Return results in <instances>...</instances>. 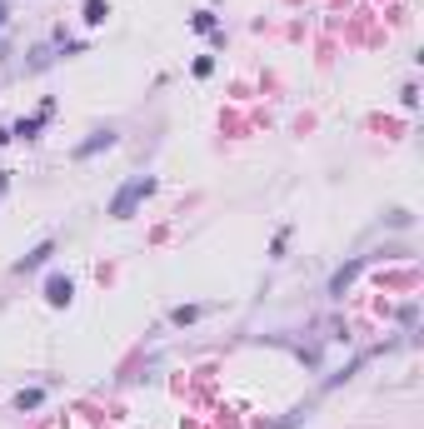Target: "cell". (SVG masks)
<instances>
[{
    "label": "cell",
    "mask_w": 424,
    "mask_h": 429,
    "mask_svg": "<svg viewBox=\"0 0 424 429\" xmlns=\"http://www.w3.org/2000/svg\"><path fill=\"white\" fill-rule=\"evenodd\" d=\"M145 195H155V180H150V175H130V180L110 195V220H130L135 205H140Z\"/></svg>",
    "instance_id": "cell-1"
},
{
    "label": "cell",
    "mask_w": 424,
    "mask_h": 429,
    "mask_svg": "<svg viewBox=\"0 0 424 429\" xmlns=\"http://www.w3.org/2000/svg\"><path fill=\"white\" fill-rule=\"evenodd\" d=\"M115 140H120V135H115L110 125H100V130H90V135H85L70 155H75V160H90V155H100V150H115Z\"/></svg>",
    "instance_id": "cell-2"
},
{
    "label": "cell",
    "mask_w": 424,
    "mask_h": 429,
    "mask_svg": "<svg viewBox=\"0 0 424 429\" xmlns=\"http://www.w3.org/2000/svg\"><path fill=\"white\" fill-rule=\"evenodd\" d=\"M70 300H75V280H70V275H60V270H55V275H50V280H45V305H50V310H65V305H70Z\"/></svg>",
    "instance_id": "cell-3"
},
{
    "label": "cell",
    "mask_w": 424,
    "mask_h": 429,
    "mask_svg": "<svg viewBox=\"0 0 424 429\" xmlns=\"http://www.w3.org/2000/svg\"><path fill=\"white\" fill-rule=\"evenodd\" d=\"M50 255H55V240H40V245H36L31 255H21V260H16V270H21V275H31V270L50 265Z\"/></svg>",
    "instance_id": "cell-4"
},
{
    "label": "cell",
    "mask_w": 424,
    "mask_h": 429,
    "mask_svg": "<svg viewBox=\"0 0 424 429\" xmlns=\"http://www.w3.org/2000/svg\"><path fill=\"white\" fill-rule=\"evenodd\" d=\"M40 130H45V120H40V115H26V120L11 125V140H36Z\"/></svg>",
    "instance_id": "cell-5"
},
{
    "label": "cell",
    "mask_w": 424,
    "mask_h": 429,
    "mask_svg": "<svg viewBox=\"0 0 424 429\" xmlns=\"http://www.w3.org/2000/svg\"><path fill=\"white\" fill-rule=\"evenodd\" d=\"M359 270H364V260H349V265H344V270L330 280V295H344V290H349V280H354Z\"/></svg>",
    "instance_id": "cell-6"
},
{
    "label": "cell",
    "mask_w": 424,
    "mask_h": 429,
    "mask_svg": "<svg viewBox=\"0 0 424 429\" xmlns=\"http://www.w3.org/2000/svg\"><path fill=\"white\" fill-rule=\"evenodd\" d=\"M190 31H200V36H215V31H220L215 11H195V16H190Z\"/></svg>",
    "instance_id": "cell-7"
},
{
    "label": "cell",
    "mask_w": 424,
    "mask_h": 429,
    "mask_svg": "<svg viewBox=\"0 0 424 429\" xmlns=\"http://www.w3.org/2000/svg\"><path fill=\"white\" fill-rule=\"evenodd\" d=\"M40 404H45V389H40V384H36V389H21V394H16V409H21V414H26V409H40Z\"/></svg>",
    "instance_id": "cell-8"
},
{
    "label": "cell",
    "mask_w": 424,
    "mask_h": 429,
    "mask_svg": "<svg viewBox=\"0 0 424 429\" xmlns=\"http://www.w3.org/2000/svg\"><path fill=\"white\" fill-rule=\"evenodd\" d=\"M85 26H105V16H110V6H105V0H85Z\"/></svg>",
    "instance_id": "cell-9"
},
{
    "label": "cell",
    "mask_w": 424,
    "mask_h": 429,
    "mask_svg": "<svg viewBox=\"0 0 424 429\" xmlns=\"http://www.w3.org/2000/svg\"><path fill=\"white\" fill-rule=\"evenodd\" d=\"M170 320L175 325H190V320H200V305H180V310H170Z\"/></svg>",
    "instance_id": "cell-10"
},
{
    "label": "cell",
    "mask_w": 424,
    "mask_h": 429,
    "mask_svg": "<svg viewBox=\"0 0 424 429\" xmlns=\"http://www.w3.org/2000/svg\"><path fill=\"white\" fill-rule=\"evenodd\" d=\"M190 70H195L200 80H205V75H215V55H195V65H190Z\"/></svg>",
    "instance_id": "cell-11"
},
{
    "label": "cell",
    "mask_w": 424,
    "mask_h": 429,
    "mask_svg": "<svg viewBox=\"0 0 424 429\" xmlns=\"http://www.w3.org/2000/svg\"><path fill=\"white\" fill-rule=\"evenodd\" d=\"M399 100H404V110H414V105H419V90H414V85H404V90H399Z\"/></svg>",
    "instance_id": "cell-12"
},
{
    "label": "cell",
    "mask_w": 424,
    "mask_h": 429,
    "mask_svg": "<svg viewBox=\"0 0 424 429\" xmlns=\"http://www.w3.org/2000/svg\"><path fill=\"white\" fill-rule=\"evenodd\" d=\"M11 190V170H0V195H6Z\"/></svg>",
    "instance_id": "cell-13"
},
{
    "label": "cell",
    "mask_w": 424,
    "mask_h": 429,
    "mask_svg": "<svg viewBox=\"0 0 424 429\" xmlns=\"http://www.w3.org/2000/svg\"><path fill=\"white\" fill-rule=\"evenodd\" d=\"M0 145H11V130H6V125H0Z\"/></svg>",
    "instance_id": "cell-14"
},
{
    "label": "cell",
    "mask_w": 424,
    "mask_h": 429,
    "mask_svg": "<svg viewBox=\"0 0 424 429\" xmlns=\"http://www.w3.org/2000/svg\"><path fill=\"white\" fill-rule=\"evenodd\" d=\"M0 26H6V0H0Z\"/></svg>",
    "instance_id": "cell-15"
}]
</instances>
